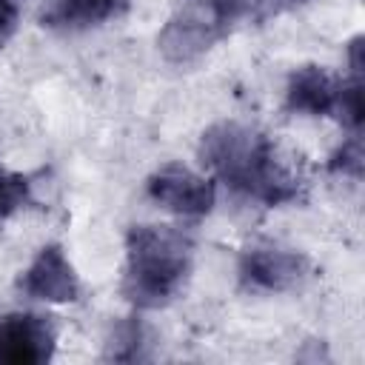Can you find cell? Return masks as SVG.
Listing matches in <instances>:
<instances>
[{"mask_svg":"<svg viewBox=\"0 0 365 365\" xmlns=\"http://www.w3.org/2000/svg\"><path fill=\"white\" fill-rule=\"evenodd\" d=\"M194 242L171 225H134L125 237L123 297L137 308H163L191 274Z\"/></svg>","mask_w":365,"mask_h":365,"instance_id":"2","label":"cell"},{"mask_svg":"<svg viewBox=\"0 0 365 365\" xmlns=\"http://www.w3.org/2000/svg\"><path fill=\"white\" fill-rule=\"evenodd\" d=\"M257 3L259 0H177L157 46L174 66L197 63L245 17H251Z\"/></svg>","mask_w":365,"mask_h":365,"instance_id":"3","label":"cell"},{"mask_svg":"<svg viewBox=\"0 0 365 365\" xmlns=\"http://www.w3.org/2000/svg\"><path fill=\"white\" fill-rule=\"evenodd\" d=\"M57 328L40 314H6L0 319V365H40L54 356Z\"/></svg>","mask_w":365,"mask_h":365,"instance_id":"6","label":"cell"},{"mask_svg":"<svg viewBox=\"0 0 365 365\" xmlns=\"http://www.w3.org/2000/svg\"><path fill=\"white\" fill-rule=\"evenodd\" d=\"M197 154L220 182L254 202L274 208L302 197V180L279 157L271 137L251 125L214 123L202 131Z\"/></svg>","mask_w":365,"mask_h":365,"instance_id":"1","label":"cell"},{"mask_svg":"<svg viewBox=\"0 0 365 365\" xmlns=\"http://www.w3.org/2000/svg\"><path fill=\"white\" fill-rule=\"evenodd\" d=\"M328 168L334 174H342V177H354L359 180L362 177V140L359 134H351L328 160Z\"/></svg>","mask_w":365,"mask_h":365,"instance_id":"11","label":"cell"},{"mask_svg":"<svg viewBox=\"0 0 365 365\" xmlns=\"http://www.w3.org/2000/svg\"><path fill=\"white\" fill-rule=\"evenodd\" d=\"M17 31V6L14 0H0V48L14 37Z\"/></svg>","mask_w":365,"mask_h":365,"instance_id":"12","label":"cell"},{"mask_svg":"<svg viewBox=\"0 0 365 365\" xmlns=\"http://www.w3.org/2000/svg\"><path fill=\"white\" fill-rule=\"evenodd\" d=\"M31 197V182L29 177L17 174V171H9L0 165V220L14 214L17 208H23Z\"/></svg>","mask_w":365,"mask_h":365,"instance_id":"10","label":"cell"},{"mask_svg":"<svg viewBox=\"0 0 365 365\" xmlns=\"http://www.w3.org/2000/svg\"><path fill=\"white\" fill-rule=\"evenodd\" d=\"M311 271V259L285 245L257 242L248 245L240 257V282L248 291L259 294H282L297 288Z\"/></svg>","mask_w":365,"mask_h":365,"instance_id":"4","label":"cell"},{"mask_svg":"<svg viewBox=\"0 0 365 365\" xmlns=\"http://www.w3.org/2000/svg\"><path fill=\"white\" fill-rule=\"evenodd\" d=\"M339 91L342 80H336L322 66H302L288 77L285 88V106L297 114L311 117H328L339 108Z\"/></svg>","mask_w":365,"mask_h":365,"instance_id":"8","label":"cell"},{"mask_svg":"<svg viewBox=\"0 0 365 365\" xmlns=\"http://www.w3.org/2000/svg\"><path fill=\"white\" fill-rule=\"evenodd\" d=\"M23 294L40 302H74L80 297V277L60 245H46L20 277Z\"/></svg>","mask_w":365,"mask_h":365,"instance_id":"7","label":"cell"},{"mask_svg":"<svg viewBox=\"0 0 365 365\" xmlns=\"http://www.w3.org/2000/svg\"><path fill=\"white\" fill-rule=\"evenodd\" d=\"M125 0H48L43 11V26L63 31H83L117 20L125 11Z\"/></svg>","mask_w":365,"mask_h":365,"instance_id":"9","label":"cell"},{"mask_svg":"<svg viewBox=\"0 0 365 365\" xmlns=\"http://www.w3.org/2000/svg\"><path fill=\"white\" fill-rule=\"evenodd\" d=\"M148 197L160 202L163 208L180 214V217H202L214 208L217 191L214 180L202 177L180 163H168L160 171H154L145 182Z\"/></svg>","mask_w":365,"mask_h":365,"instance_id":"5","label":"cell"}]
</instances>
